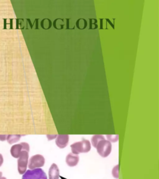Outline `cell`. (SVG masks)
<instances>
[{
    "instance_id": "obj_1",
    "label": "cell",
    "mask_w": 159,
    "mask_h": 179,
    "mask_svg": "<svg viewBox=\"0 0 159 179\" xmlns=\"http://www.w3.org/2000/svg\"><path fill=\"white\" fill-rule=\"evenodd\" d=\"M71 153L78 155L80 153H88L91 150L92 144L88 140L82 139L80 142H77L70 146Z\"/></svg>"
},
{
    "instance_id": "obj_2",
    "label": "cell",
    "mask_w": 159,
    "mask_h": 179,
    "mask_svg": "<svg viewBox=\"0 0 159 179\" xmlns=\"http://www.w3.org/2000/svg\"><path fill=\"white\" fill-rule=\"evenodd\" d=\"M96 149L98 154L102 157H106L111 153L112 145L109 141L103 139L100 141L97 144Z\"/></svg>"
},
{
    "instance_id": "obj_3",
    "label": "cell",
    "mask_w": 159,
    "mask_h": 179,
    "mask_svg": "<svg viewBox=\"0 0 159 179\" xmlns=\"http://www.w3.org/2000/svg\"><path fill=\"white\" fill-rule=\"evenodd\" d=\"M22 179H48L45 172L40 168L27 170L23 174Z\"/></svg>"
},
{
    "instance_id": "obj_4",
    "label": "cell",
    "mask_w": 159,
    "mask_h": 179,
    "mask_svg": "<svg viewBox=\"0 0 159 179\" xmlns=\"http://www.w3.org/2000/svg\"><path fill=\"white\" fill-rule=\"evenodd\" d=\"M29 162V152L22 151L18 157V170L21 175H23L27 170Z\"/></svg>"
},
{
    "instance_id": "obj_5",
    "label": "cell",
    "mask_w": 159,
    "mask_h": 179,
    "mask_svg": "<svg viewBox=\"0 0 159 179\" xmlns=\"http://www.w3.org/2000/svg\"><path fill=\"white\" fill-rule=\"evenodd\" d=\"M45 158L40 154H36L32 156L28 162V167L30 170L40 168L44 166Z\"/></svg>"
},
{
    "instance_id": "obj_6",
    "label": "cell",
    "mask_w": 159,
    "mask_h": 179,
    "mask_svg": "<svg viewBox=\"0 0 159 179\" xmlns=\"http://www.w3.org/2000/svg\"><path fill=\"white\" fill-rule=\"evenodd\" d=\"M30 147L27 142H21L18 144H15L11 148V154L14 158H18L22 151H29Z\"/></svg>"
},
{
    "instance_id": "obj_7",
    "label": "cell",
    "mask_w": 159,
    "mask_h": 179,
    "mask_svg": "<svg viewBox=\"0 0 159 179\" xmlns=\"http://www.w3.org/2000/svg\"><path fill=\"white\" fill-rule=\"evenodd\" d=\"M69 141L68 135H57L55 140L56 145L60 149L65 148L67 147Z\"/></svg>"
},
{
    "instance_id": "obj_8",
    "label": "cell",
    "mask_w": 159,
    "mask_h": 179,
    "mask_svg": "<svg viewBox=\"0 0 159 179\" xmlns=\"http://www.w3.org/2000/svg\"><path fill=\"white\" fill-rule=\"evenodd\" d=\"M49 179H59L60 170L57 164L54 163L52 164L49 170Z\"/></svg>"
},
{
    "instance_id": "obj_9",
    "label": "cell",
    "mask_w": 159,
    "mask_h": 179,
    "mask_svg": "<svg viewBox=\"0 0 159 179\" xmlns=\"http://www.w3.org/2000/svg\"><path fill=\"white\" fill-rule=\"evenodd\" d=\"M80 160V157L78 155L72 153L68 154L66 157V163L69 167L76 166Z\"/></svg>"
},
{
    "instance_id": "obj_10",
    "label": "cell",
    "mask_w": 159,
    "mask_h": 179,
    "mask_svg": "<svg viewBox=\"0 0 159 179\" xmlns=\"http://www.w3.org/2000/svg\"><path fill=\"white\" fill-rule=\"evenodd\" d=\"M103 139H105V137L103 136H102V135H95L92 138V140H91L92 144L94 147L96 148V147L97 144H98V142L100 141L103 140Z\"/></svg>"
},
{
    "instance_id": "obj_11",
    "label": "cell",
    "mask_w": 159,
    "mask_h": 179,
    "mask_svg": "<svg viewBox=\"0 0 159 179\" xmlns=\"http://www.w3.org/2000/svg\"><path fill=\"white\" fill-rule=\"evenodd\" d=\"M21 138L19 135H9L7 136V141L9 144H13L18 142Z\"/></svg>"
},
{
    "instance_id": "obj_12",
    "label": "cell",
    "mask_w": 159,
    "mask_h": 179,
    "mask_svg": "<svg viewBox=\"0 0 159 179\" xmlns=\"http://www.w3.org/2000/svg\"><path fill=\"white\" fill-rule=\"evenodd\" d=\"M112 175L114 178H116V179H118L119 177V166L118 165H116L115 166L112 170Z\"/></svg>"
},
{
    "instance_id": "obj_13",
    "label": "cell",
    "mask_w": 159,
    "mask_h": 179,
    "mask_svg": "<svg viewBox=\"0 0 159 179\" xmlns=\"http://www.w3.org/2000/svg\"><path fill=\"white\" fill-rule=\"evenodd\" d=\"M106 138L108 139V141H109L110 142H115L118 141L119 136L118 135H107Z\"/></svg>"
},
{
    "instance_id": "obj_14",
    "label": "cell",
    "mask_w": 159,
    "mask_h": 179,
    "mask_svg": "<svg viewBox=\"0 0 159 179\" xmlns=\"http://www.w3.org/2000/svg\"><path fill=\"white\" fill-rule=\"evenodd\" d=\"M57 135H56V134H55V135H47V137L49 141L54 139L55 138H57Z\"/></svg>"
},
{
    "instance_id": "obj_15",
    "label": "cell",
    "mask_w": 159,
    "mask_h": 179,
    "mask_svg": "<svg viewBox=\"0 0 159 179\" xmlns=\"http://www.w3.org/2000/svg\"><path fill=\"white\" fill-rule=\"evenodd\" d=\"M3 161H4L3 157V156H2V154H0V167H1V166L3 165Z\"/></svg>"
},
{
    "instance_id": "obj_16",
    "label": "cell",
    "mask_w": 159,
    "mask_h": 179,
    "mask_svg": "<svg viewBox=\"0 0 159 179\" xmlns=\"http://www.w3.org/2000/svg\"><path fill=\"white\" fill-rule=\"evenodd\" d=\"M7 138V136H1L0 135V141H5L6 138Z\"/></svg>"
},
{
    "instance_id": "obj_17",
    "label": "cell",
    "mask_w": 159,
    "mask_h": 179,
    "mask_svg": "<svg viewBox=\"0 0 159 179\" xmlns=\"http://www.w3.org/2000/svg\"><path fill=\"white\" fill-rule=\"evenodd\" d=\"M0 179H6V177L3 176V173L2 172H0Z\"/></svg>"
}]
</instances>
